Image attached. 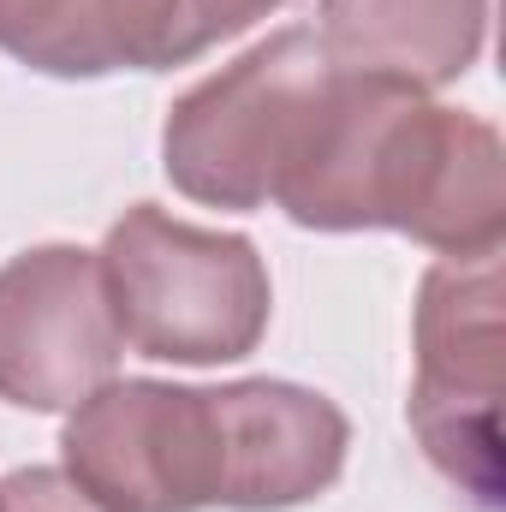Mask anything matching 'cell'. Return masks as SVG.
I'll use <instances>...</instances> for the list:
<instances>
[{
  "label": "cell",
  "instance_id": "3957f363",
  "mask_svg": "<svg viewBox=\"0 0 506 512\" xmlns=\"http://www.w3.org/2000/svg\"><path fill=\"white\" fill-rule=\"evenodd\" d=\"M334 72L340 66L328 60L316 30H274L167 108L161 173L203 209H268Z\"/></svg>",
  "mask_w": 506,
  "mask_h": 512
},
{
  "label": "cell",
  "instance_id": "ba28073f",
  "mask_svg": "<svg viewBox=\"0 0 506 512\" xmlns=\"http://www.w3.org/2000/svg\"><path fill=\"white\" fill-rule=\"evenodd\" d=\"M0 54L42 78L185 66L173 0H0Z\"/></svg>",
  "mask_w": 506,
  "mask_h": 512
},
{
  "label": "cell",
  "instance_id": "8fae6325",
  "mask_svg": "<svg viewBox=\"0 0 506 512\" xmlns=\"http://www.w3.org/2000/svg\"><path fill=\"white\" fill-rule=\"evenodd\" d=\"M0 512H102V507H96L66 471L30 465V471L0 477Z\"/></svg>",
  "mask_w": 506,
  "mask_h": 512
},
{
  "label": "cell",
  "instance_id": "6da1fadb",
  "mask_svg": "<svg viewBox=\"0 0 506 512\" xmlns=\"http://www.w3.org/2000/svg\"><path fill=\"white\" fill-rule=\"evenodd\" d=\"M310 233H405L447 262L501 256L506 149L465 108L370 72H334L292 167L274 185Z\"/></svg>",
  "mask_w": 506,
  "mask_h": 512
},
{
  "label": "cell",
  "instance_id": "9c48e42d",
  "mask_svg": "<svg viewBox=\"0 0 506 512\" xmlns=\"http://www.w3.org/2000/svg\"><path fill=\"white\" fill-rule=\"evenodd\" d=\"M322 48L340 72L411 90L459 84L489 36V0H322Z\"/></svg>",
  "mask_w": 506,
  "mask_h": 512
},
{
  "label": "cell",
  "instance_id": "7a4b0ae2",
  "mask_svg": "<svg viewBox=\"0 0 506 512\" xmlns=\"http://www.w3.org/2000/svg\"><path fill=\"white\" fill-rule=\"evenodd\" d=\"M108 304L137 358L155 364H239L274 316L268 262L245 233L173 221L155 203H131L102 239Z\"/></svg>",
  "mask_w": 506,
  "mask_h": 512
},
{
  "label": "cell",
  "instance_id": "52a82bcc",
  "mask_svg": "<svg viewBox=\"0 0 506 512\" xmlns=\"http://www.w3.org/2000/svg\"><path fill=\"white\" fill-rule=\"evenodd\" d=\"M221 507L227 512H286L328 495L346 471L352 423L346 411L298 382H221Z\"/></svg>",
  "mask_w": 506,
  "mask_h": 512
},
{
  "label": "cell",
  "instance_id": "277c9868",
  "mask_svg": "<svg viewBox=\"0 0 506 512\" xmlns=\"http://www.w3.org/2000/svg\"><path fill=\"white\" fill-rule=\"evenodd\" d=\"M411 429L471 501H501V256L435 262L417 292Z\"/></svg>",
  "mask_w": 506,
  "mask_h": 512
},
{
  "label": "cell",
  "instance_id": "30bf717a",
  "mask_svg": "<svg viewBox=\"0 0 506 512\" xmlns=\"http://www.w3.org/2000/svg\"><path fill=\"white\" fill-rule=\"evenodd\" d=\"M173 6H179V48H185V60H197L215 42L251 30L256 18L280 12L286 0H173Z\"/></svg>",
  "mask_w": 506,
  "mask_h": 512
},
{
  "label": "cell",
  "instance_id": "8992f818",
  "mask_svg": "<svg viewBox=\"0 0 506 512\" xmlns=\"http://www.w3.org/2000/svg\"><path fill=\"white\" fill-rule=\"evenodd\" d=\"M120 322L84 245H36L0 268V399L72 411L120 376Z\"/></svg>",
  "mask_w": 506,
  "mask_h": 512
},
{
  "label": "cell",
  "instance_id": "5b68a950",
  "mask_svg": "<svg viewBox=\"0 0 506 512\" xmlns=\"http://www.w3.org/2000/svg\"><path fill=\"white\" fill-rule=\"evenodd\" d=\"M60 471L102 512H209L221 507V411L215 387L108 382L72 405Z\"/></svg>",
  "mask_w": 506,
  "mask_h": 512
}]
</instances>
